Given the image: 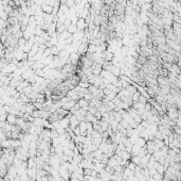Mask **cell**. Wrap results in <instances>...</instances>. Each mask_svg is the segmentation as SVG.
<instances>
[{
    "instance_id": "6da1fadb",
    "label": "cell",
    "mask_w": 181,
    "mask_h": 181,
    "mask_svg": "<svg viewBox=\"0 0 181 181\" xmlns=\"http://www.w3.org/2000/svg\"><path fill=\"white\" fill-rule=\"evenodd\" d=\"M76 102H77V101H75V100H71V99H70L68 102H66L65 104H63L62 108L65 109V110H67V111H70L71 109L73 108L75 104H76Z\"/></svg>"
},
{
    "instance_id": "7a4b0ae2",
    "label": "cell",
    "mask_w": 181,
    "mask_h": 181,
    "mask_svg": "<svg viewBox=\"0 0 181 181\" xmlns=\"http://www.w3.org/2000/svg\"><path fill=\"white\" fill-rule=\"evenodd\" d=\"M58 121H59V125L63 128H65V129L69 128V124H70V121H69V115L68 116H65V117H63L62 119H59Z\"/></svg>"
},
{
    "instance_id": "3957f363",
    "label": "cell",
    "mask_w": 181,
    "mask_h": 181,
    "mask_svg": "<svg viewBox=\"0 0 181 181\" xmlns=\"http://www.w3.org/2000/svg\"><path fill=\"white\" fill-rule=\"evenodd\" d=\"M126 90L128 91V93H129L130 95H132L133 93H136V92H137V88H136L132 84H128L127 87H126Z\"/></svg>"
},
{
    "instance_id": "277c9868",
    "label": "cell",
    "mask_w": 181,
    "mask_h": 181,
    "mask_svg": "<svg viewBox=\"0 0 181 181\" xmlns=\"http://www.w3.org/2000/svg\"><path fill=\"white\" fill-rule=\"evenodd\" d=\"M130 161H131L132 163H135L136 165H139V163H140V161H141V158L139 157V155H132Z\"/></svg>"
},
{
    "instance_id": "5b68a950",
    "label": "cell",
    "mask_w": 181,
    "mask_h": 181,
    "mask_svg": "<svg viewBox=\"0 0 181 181\" xmlns=\"http://www.w3.org/2000/svg\"><path fill=\"white\" fill-rule=\"evenodd\" d=\"M77 85L80 86V87H83V88H88L90 84H89L88 81H80V82L77 83Z\"/></svg>"
},
{
    "instance_id": "8992f818",
    "label": "cell",
    "mask_w": 181,
    "mask_h": 181,
    "mask_svg": "<svg viewBox=\"0 0 181 181\" xmlns=\"http://www.w3.org/2000/svg\"><path fill=\"white\" fill-rule=\"evenodd\" d=\"M139 97H140V93H139V92L137 91L136 93H133L132 95H131V99H132V101H138Z\"/></svg>"
},
{
    "instance_id": "52a82bcc",
    "label": "cell",
    "mask_w": 181,
    "mask_h": 181,
    "mask_svg": "<svg viewBox=\"0 0 181 181\" xmlns=\"http://www.w3.org/2000/svg\"><path fill=\"white\" fill-rule=\"evenodd\" d=\"M7 121H9L10 124H15V122H16V117L11 114V115L7 116Z\"/></svg>"
},
{
    "instance_id": "ba28073f",
    "label": "cell",
    "mask_w": 181,
    "mask_h": 181,
    "mask_svg": "<svg viewBox=\"0 0 181 181\" xmlns=\"http://www.w3.org/2000/svg\"><path fill=\"white\" fill-rule=\"evenodd\" d=\"M138 101L139 102H141V103H143V104H145L147 101H148V99H146L145 97H143L142 95H140V97H139V99H138Z\"/></svg>"
},
{
    "instance_id": "9c48e42d",
    "label": "cell",
    "mask_w": 181,
    "mask_h": 181,
    "mask_svg": "<svg viewBox=\"0 0 181 181\" xmlns=\"http://www.w3.org/2000/svg\"><path fill=\"white\" fill-rule=\"evenodd\" d=\"M68 29H69V32H72V33H73V32L76 31V26H75V25H72V26H70V27L68 28Z\"/></svg>"
}]
</instances>
